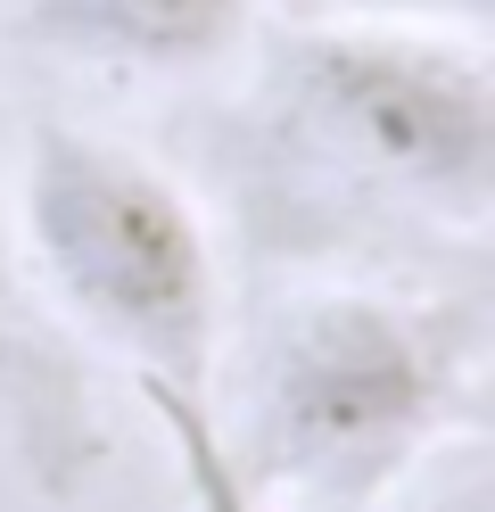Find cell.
<instances>
[{"label":"cell","mask_w":495,"mask_h":512,"mask_svg":"<svg viewBox=\"0 0 495 512\" xmlns=\"http://www.w3.org/2000/svg\"><path fill=\"white\" fill-rule=\"evenodd\" d=\"M479 323L405 290H297L256 339L231 471L264 512H372L462 430Z\"/></svg>","instance_id":"obj_1"},{"label":"cell","mask_w":495,"mask_h":512,"mask_svg":"<svg viewBox=\"0 0 495 512\" xmlns=\"http://www.w3.org/2000/svg\"><path fill=\"white\" fill-rule=\"evenodd\" d=\"M17 256L25 281L116 356L132 389L215 397L223 364V256L198 199L91 124H33L17 157Z\"/></svg>","instance_id":"obj_2"},{"label":"cell","mask_w":495,"mask_h":512,"mask_svg":"<svg viewBox=\"0 0 495 512\" xmlns=\"http://www.w3.org/2000/svg\"><path fill=\"white\" fill-rule=\"evenodd\" d=\"M281 100L372 190L454 232L495 215V58L471 25L306 17L281 42Z\"/></svg>","instance_id":"obj_3"},{"label":"cell","mask_w":495,"mask_h":512,"mask_svg":"<svg viewBox=\"0 0 495 512\" xmlns=\"http://www.w3.org/2000/svg\"><path fill=\"white\" fill-rule=\"evenodd\" d=\"M264 0H17V34L75 67L207 75L256 34Z\"/></svg>","instance_id":"obj_4"},{"label":"cell","mask_w":495,"mask_h":512,"mask_svg":"<svg viewBox=\"0 0 495 512\" xmlns=\"http://www.w3.org/2000/svg\"><path fill=\"white\" fill-rule=\"evenodd\" d=\"M0 422L17 430L25 471L42 479L50 496H75L83 471L108 455V438L91 430L75 364L58 356V339L42 331V314H33V281H25V256H17L9 223H0Z\"/></svg>","instance_id":"obj_5"},{"label":"cell","mask_w":495,"mask_h":512,"mask_svg":"<svg viewBox=\"0 0 495 512\" xmlns=\"http://www.w3.org/2000/svg\"><path fill=\"white\" fill-rule=\"evenodd\" d=\"M495 0H322V17H429V25H471L487 34Z\"/></svg>","instance_id":"obj_6"},{"label":"cell","mask_w":495,"mask_h":512,"mask_svg":"<svg viewBox=\"0 0 495 512\" xmlns=\"http://www.w3.org/2000/svg\"><path fill=\"white\" fill-rule=\"evenodd\" d=\"M429 512H487V479H479V463L462 471V479H454V488H446L438 504H429Z\"/></svg>","instance_id":"obj_7"}]
</instances>
